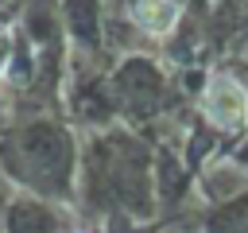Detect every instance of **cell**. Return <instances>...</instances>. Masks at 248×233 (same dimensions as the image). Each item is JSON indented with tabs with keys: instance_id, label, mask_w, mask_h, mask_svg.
Returning a JSON list of instances; mask_svg holds the SVG:
<instances>
[{
	"instance_id": "6da1fadb",
	"label": "cell",
	"mask_w": 248,
	"mask_h": 233,
	"mask_svg": "<svg viewBox=\"0 0 248 233\" xmlns=\"http://www.w3.org/2000/svg\"><path fill=\"white\" fill-rule=\"evenodd\" d=\"M202 113L209 124L225 132H240L248 128V89L232 74H213L202 89Z\"/></svg>"
},
{
	"instance_id": "7a4b0ae2",
	"label": "cell",
	"mask_w": 248,
	"mask_h": 233,
	"mask_svg": "<svg viewBox=\"0 0 248 233\" xmlns=\"http://www.w3.org/2000/svg\"><path fill=\"white\" fill-rule=\"evenodd\" d=\"M132 19L147 35H170L178 27V4L174 0H136L132 4Z\"/></svg>"
},
{
	"instance_id": "3957f363",
	"label": "cell",
	"mask_w": 248,
	"mask_h": 233,
	"mask_svg": "<svg viewBox=\"0 0 248 233\" xmlns=\"http://www.w3.org/2000/svg\"><path fill=\"white\" fill-rule=\"evenodd\" d=\"M8 66H12V35H8L4 27H0V82H4Z\"/></svg>"
},
{
	"instance_id": "277c9868",
	"label": "cell",
	"mask_w": 248,
	"mask_h": 233,
	"mask_svg": "<svg viewBox=\"0 0 248 233\" xmlns=\"http://www.w3.org/2000/svg\"><path fill=\"white\" fill-rule=\"evenodd\" d=\"M74 233H78V229H74Z\"/></svg>"
}]
</instances>
